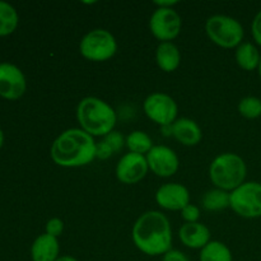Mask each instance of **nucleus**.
Listing matches in <instances>:
<instances>
[{
	"label": "nucleus",
	"instance_id": "30",
	"mask_svg": "<svg viewBox=\"0 0 261 261\" xmlns=\"http://www.w3.org/2000/svg\"><path fill=\"white\" fill-rule=\"evenodd\" d=\"M56 261H78L75 257L70 256V255H64V256H59Z\"/></svg>",
	"mask_w": 261,
	"mask_h": 261
},
{
	"label": "nucleus",
	"instance_id": "25",
	"mask_svg": "<svg viewBox=\"0 0 261 261\" xmlns=\"http://www.w3.org/2000/svg\"><path fill=\"white\" fill-rule=\"evenodd\" d=\"M63 231H64V222L61 221L60 218H58V217L51 218L50 221H47V223H46L45 233L50 234V236L59 239V237L61 236V233H63Z\"/></svg>",
	"mask_w": 261,
	"mask_h": 261
},
{
	"label": "nucleus",
	"instance_id": "26",
	"mask_svg": "<svg viewBox=\"0 0 261 261\" xmlns=\"http://www.w3.org/2000/svg\"><path fill=\"white\" fill-rule=\"evenodd\" d=\"M181 218L185 221V223H195L200 218V211L196 205L189 204L181 211Z\"/></svg>",
	"mask_w": 261,
	"mask_h": 261
},
{
	"label": "nucleus",
	"instance_id": "15",
	"mask_svg": "<svg viewBox=\"0 0 261 261\" xmlns=\"http://www.w3.org/2000/svg\"><path fill=\"white\" fill-rule=\"evenodd\" d=\"M171 135L182 145L194 147L200 143L201 138H203V132L198 122L188 119V117H182V119L176 120L171 125Z\"/></svg>",
	"mask_w": 261,
	"mask_h": 261
},
{
	"label": "nucleus",
	"instance_id": "17",
	"mask_svg": "<svg viewBox=\"0 0 261 261\" xmlns=\"http://www.w3.org/2000/svg\"><path fill=\"white\" fill-rule=\"evenodd\" d=\"M155 61L161 70L172 73L181 64L180 50L173 42H161L155 51Z\"/></svg>",
	"mask_w": 261,
	"mask_h": 261
},
{
	"label": "nucleus",
	"instance_id": "31",
	"mask_svg": "<svg viewBox=\"0 0 261 261\" xmlns=\"http://www.w3.org/2000/svg\"><path fill=\"white\" fill-rule=\"evenodd\" d=\"M3 143H4V133H3L2 129H0V148H2Z\"/></svg>",
	"mask_w": 261,
	"mask_h": 261
},
{
	"label": "nucleus",
	"instance_id": "28",
	"mask_svg": "<svg viewBox=\"0 0 261 261\" xmlns=\"http://www.w3.org/2000/svg\"><path fill=\"white\" fill-rule=\"evenodd\" d=\"M162 261H190V259L180 250L171 249L170 251H167L163 255Z\"/></svg>",
	"mask_w": 261,
	"mask_h": 261
},
{
	"label": "nucleus",
	"instance_id": "24",
	"mask_svg": "<svg viewBox=\"0 0 261 261\" xmlns=\"http://www.w3.org/2000/svg\"><path fill=\"white\" fill-rule=\"evenodd\" d=\"M239 112L245 119H257L261 116V99L255 96L244 97L239 103Z\"/></svg>",
	"mask_w": 261,
	"mask_h": 261
},
{
	"label": "nucleus",
	"instance_id": "32",
	"mask_svg": "<svg viewBox=\"0 0 261 261\" xmlns=\"http://www.w3.org/2000/svg\"><path fill=\"white\" fill-rule=\"evenodd\" d=\"M257 73H259V76L261 78V59H260V63H259V68H257Z\"/></svg>",
	"mask_w": 261,
	"mask_h": 261
},
{
	"label": "nucleus",
	"instance_id": "29",
	"mask_svg": "<svg viewBox=\"0 0 261 261\" xmlns=\"http://www.w3.org/2000/svg\"><path fill=\"white\" fill-rule=\"evenodd\" d=\"M154 4L157 5L158 8H173V5L178 4V2L176 0H170V2H154Z\"/></svg>",
	"mask_w": 261,
	"mask_h": 261
},
{
	"label": "nucleus",
	"instance_id": "7",
	"mask_svg": "<svg viewBox=\"0 0 261 261\" xmlns=\"http://www.w3.org/2000/svg\"><path fill=\"white\" fill-rule=\"evenodd\" d=\"M229 208L242 218H260L261 184L256 181H245L241 186L231 191Z\"/></svg>",
	"mask_w": 261,
	"mask_h": 261
},
{
	"label": "nucleus",
	"instance_id": "16",
	"mask_svg": "<svg viewBox=\"0 0 261 261\" xmlns=\"http://www.w3.org/2000/svg\"><path fill=\"white\" fill-rule=\"evenodd\" d=\"M60 256V244L56 237L47 233L40 234L31 247V257L33 261H56Z\"/></svg>",
	"mask_w": 261,
	"mask_h": 261
},
{
	"label": "nucleus",
	"instance_id": "23",
	"mask_svg": "<svg viewBox=\"0 0 261 261\" xmlns=\"http://www.w3.org/2000/svg\"><path fill=\"white\" fill-rule=\"evenodd\" d=\"M18 25V13L9 3L0 0V36L12 33Z\"/></svg>",
	"mask_w": 261,
	"mask_h": 261
},
{
	"label": "nucleus",
	"instance_id": "22",
	"mask_svg": "<svg viewBox=\"0 0 261 261\" xmlns=\"http://www.w3.org/2000/svg\"><path fill=\"white\" fill-rule=\"evenodd\" d=\"M125 140H126V147L129 149V152L137 153V154L147 155L149 153V150L154 147L152 142V138L145 132H142V130L132 132Z\"/></svg>",
	"mask_w": 261,
	"mask_h": 261
},
{
	"label": "nucleus",
	"instance_id": "12",
	"mask_svg": "<svg viewBox=\"0 0 261 261\" xmlns=\"http://www.w3.org/2000/svg\"><path fill=\"white\" fill-rule=\"evenodd\" d=\"M27 83L24 74L10 63H0V96L7 99H17L24 94Z\"/></svg>",
	"mask_w": 261,
	"mask_h": 261
},
{
	"label": "nucleus",
	"instance_id": "4",
	"mask_svg": "<svg viewBox=\"0 0 261 261\" xmlns=\"http://www.w3.org/2000/svg\"><path fill=\"white\" fill-rule=\"evenodd\" d=\"M246 163L236 153H222L209 166V177L213 185L228 193L241 186L246 180Z\"/></svg>",
	"mask_w": 261,
	"mask_h": 261
},
{
	"label": "nucleus",
	"instance_id": "13",
	"mask_svg": "<svg viewBox=\"0 0 261 261\" xmlns=\"http://www.w3.org/2000/svg\"><path fill=\"white\" fill-rule=\"evenodd\" d=\"M155 201L161 208L166 211L181 212L190 204V193L181 184H165L155 193Z\"/></svg>",
	"mask_w": 261,
	"mask_h": 261
},
{
	"label": "nucleus",
	"instance_id": "6",
	"mask_svg": "<svg viewBox=\"0 0 261 261\" xmlns=\"http://www.w3.org/2000/svg\"><path fill=\"white\" fill-rule=\"evenodd\" d=\"M79 51L84 59L93 63L107 61L116 54L117 42L107 30L97 28L89 31L79 43Z\"/></svg>",
	"mask_w": 261,
	"mask_h": 261
},
{
	"label": "nucleus",
	"instance_id": "2",
	"mask_svg": "<svg viewBox=\"0 0 261 261\" xmlns=\"http://www.w3.org/2000/svg\"><path fill=\"white\" fill-rule=\"evenodd\" d=\"M97 143L93 137L81 127H73L61 133L51 145L50 155L60 167L74 168L92 163L97 158Z\"/></svg>",
	"mask_w": 261,
	"mask_h": 261
},
{
	"label": "nucleus",
	"instance_id": "11",
	"mask_svg": "<svg viewBox=\"0 0 261 261\" xmlns=\"http://www.w3.org/2000/svg\"><path fill=\"white\" fill-rule=\"evenodd\" d=\"M149 170L158 177L167 178L175 175L178 170V157L175 150L166 145H154L147 155Z\"/></svg>",
	"mask_w": 261,
	"mask_h": 261
},
{
	"label": "nucleus",
	"instance_id": "3",
	"mask_svg": "<svg viewBox=\"0 0 261 261\" xmlns=\"http://www.w3.org/2000/svg\"><path fill=\"white\" fill-rule=\"evenodd\" d=\"M76 120L81 129L91 137H105L114 132L116 112L98 97H86L76 106Z\"/></svg>",
	"mask_w": 261,
	"mask_h": 261
},
{
	"label": "nucleus",
	"instance_id": "9",
	"mask_svg": "<svg viewBox=\"0 0 261 261\" xmlns=\"http://www.w3.org/2000/svg\"><path fill=\"white\" fill-rule=\"evenodd\" d=\"M182 20L173 8H157L149 19V30L161 42H171L181 32Z\"/></svg>",
	"mask_w": 261,
	"mask_h": 261
},
{
	"label": "nucleus",
	"instance_id": "10",
	"mask_svg": "<svg viewBox=\"0 0 261 261\" xmlns=\"http://www.w3.org/2000/svg\"><path fill=\"white\" fill-rule=\"evenodd\" d=\"M149 167L145 155L126 153L120 158L116 166L117 180L125 185H134L147 176Z\"/></svg>",
	"mask_w": 261,
	"mask_h": 261
},
{
	"label": "nucleus",
	"instance_id": "19",
	"mask_svg": "<svg viewBox=\"0 0 261 261\" xmlns=\"http://www.w3.org/2000/svg\"><path fill=\"white\" fill-rule=\"evenodd\" d=\"M125 139L126 138H124V135L121 133L116 132V130L111 132L110 134L105 135L103 139L99 143H97V158H99V160H107L111 155L119 153L124 148V145H126V140Z\"/></svg>",
	"mask_w": 261,
	"mask_h": 261
},
{
	"label": "nucleus",
	"instance_id": "8",
	"mask_svg": "<svg viewBox=\"0 0 261 261\" xmlns=\"http://www.w3.org/2000/svg\"><path fill=\"white\" fill-rule=\"evenodd\" d=\"M145 115L161 127L171 126L177 117V103L168 94L155 92L145 98L143 105Z\"/></svg>",
	"mask_w": 261,
	"mask_h": 261
},
{
	"label": "nucleus",
	"instance_id": "14",
	"mask_svg": "<svg viewBox=\"0 0 261 261\" xmlns=\"http://www.w3.org/2000/svg\"><path fill=\"white\" fill-rule=\"evenodd\" d=\"M178 237L182 245L189 249L201 250L211 242V231L203 223H185L178 231Z\"/></svg>",
	"mask_w": 261,
	"mask_h": 261
},
{
	"label": "nucleus",
	"instance_id": "1",
	"mask_svg": "<svg viewBox=\"0 0 261 261\" xmlns=\"http://www.w3.org/2000/svg\"><path fill=\"white\" fill-rule=\"evenodd\" d=\"M133 242L139 251L149 256H160L172 249V228L165 214L145 212L137 219L132 231Z\"/></svg>",
	"mask_w": 261,
	"mask_h": 261
},
{
	"label": "nucleus",
	"instance_id": "5",
	"mask_svg": "<svg viewBox=\"0 0 261 261\" xmlns=\"http://www.w3.org/2000/svg\"><path fill=\"white\" fill-rule=\"evenodd\" d=\"M209 40L223 48H233L244 42L245 31L241 23L229 15H212L205 23Z\"/></svg>",
	"mask_w": 261,
	"mask_h": 261
},
{
	"label": "nucleus",
	"instance_id": "21",
	"mask_svg": "<svg viewBox=\"0 0 261 261\" xmlns=\"http://www.w3.org/2000/svg\"><path fill=\"white\" fill-rule=\"evenodd\" d=\"M199 261H233V256L223 242L211 241L200 250Z\"/></svg>",
	"mask_w": 261,
	"mask_h": 261
},
{
	"label": "nucleus",
	"instance_id": "20",
	"mask_svg": "<svg viewBox=\"0 0 261 261\" xmlns=\"http://www.w3.org/2000/svg\"><path fill=\"white\" fill-rule=\"evenodd\" d=\"M229 204H231V193L222 189H212L203 196V206L209 212L223 211L229 208Z\"/></svg>",
	"mask_w": 261,
	"mask_h": 261
},
{
	"label": "nucleus",
	"instance_id": "27",
	"mask_svg": "<svg viewBox=\"0 0 261 261\" xmlns=\"http://www.w3.org/2000/svg\"><path fill=\"white\" fill-rule=\"evenodd\" d=\"M251 35L255 42L261 46V10L256 13L251 23Z\"/></svg>",
	"mask_w": 261,
	"mask_h": 261
},
{
	"label": "nucleus",
	"instance_id": "18",
	"mask_svg": "<svg viewBox=\"0 0 261 261\" xmlns=\"http://www.w3.org/2000/svg\"><path fill=\"white\" fill-rule=\"evenodd\" d=\"M234 58L241 69L246 71H252L259 68L261 54L256 46L251 42H242L237 46L234 51Z\"/></svg>",
	"mask_w": 261,
	"mask_h": 261
}]
</instances>
